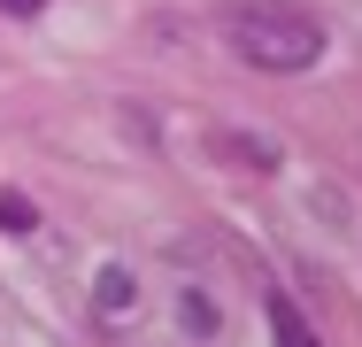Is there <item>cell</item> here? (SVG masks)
<instances>
[{
	"label": "cell",
	"instance_id": "cell-5",
	"mask_svg": "<svg viewBox=\"0 0 362 347\" xmlns=\"http://www.w3.org/2000/svg\"><path fill=\"white\" fill-rule=\"evenodd\" d=\"M0 224H8V232H31V224H39V208L23 201V193H0Z\"/></svg>",
	"mask_w": 362,
	"mask_h": 347
},
{
	"label": "cell",
	"instance_id": "cell-6",
	"mask_svg": "<svg viewBox=\"0 0 362 347\" xmlns=\"http://www.w3.org/2000/svg\"><path fill=\"white\" fill-rule=\"evenodd\" d=\"M0 16H16V23H31V16H47V0H0Z\"/></svg>",
	"mask_w": 362,
	"mask_h": 347
},
{
	"label": "cell",
	"instance_id": "cell-1",
	"mask_svg": "<svg viewBox=\"0 0 362 347\" xmlns=\"http://www.w3.org/2000/svg\"><path fill=\"white\" fill-rule=\"evenodd\" d=\"M223 39L262 77H300V69L324 62V16L300 8V0H231L223 8Z\"/></svg>",
	"mask_w": 362,
	"mask_h": 347
},
{
	"label": "cell",
	"instance_id": "cell-2",
	"mask_svg": "<svg viewBox=\"0 0 362 347\" xmlns=\"http://www.w3.org/2000/svg\"><path fill=\"white\" fill-rule=\"evenodd\" d=\"M93 309H100V324H132V309H139V278L124 271V263H108V271L93 278Z\"/></svg>",
	"mask_w": 362,
	"mask_h": 347
},
{
	"label": "cell",
	"instance_id": "cell-3",
	"mask_svg": "<svg viewBox=\"0 0 362 347\" xmlns=\"http://www.w3.org/2000/svg\"><path fill=\"white\" fill-rule=\"evenodd\" d=\"M177 324H185V332H193V340H216V332H223V317H216V301H209V293H201V285H193V293H177Z\"/></svg>",
	"mask_w": 362,
	"mask_h": 347
},
{
	"label": "cell",
	"instance_id": "cell-4",
	"mask_svg": "<svg viewBox=\"0 0 362 347\" xmlns=\"http://www.w3.org/2000/svg\"><path fill=\"white\" fill-rule=\"evenodd\" d=\"M270 340L278 347H316V332L300 324V309H293L286 293H270Z\"/></svg>",
	"mask_w": 362,
	"mask_h": 347
}]
</instances>
